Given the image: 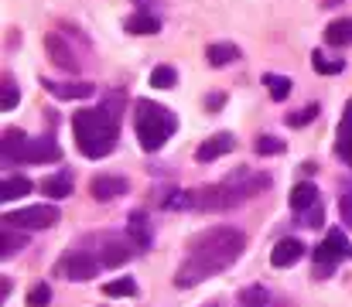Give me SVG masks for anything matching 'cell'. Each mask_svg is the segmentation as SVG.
<instances>
[{
    "label": "cell",
    "instance_id": "15",
    "mask_svg": "<svg viewBox=\"0 0 352 307\" xmlns=\"http://www.w3.org/2000/svg\"><path fill=\"white\" fill-rule=\"evenodd\" d=\"M41 82H45V89H48L52 96H58V100H86V96H93V82H72V86L48 82V79H41Z\"/></svg>",
    "mask_w": 352,
    "mask_h": 307
},
{
    "label": "cell",
    "instance_id": "34",
    "mask_svg": "<svg viewBox=\"0 0 352 307\" xmlns=\"http://www.w3.org/2000/svg\"><path fill=\"white\" fill-rule=\"evenodd\" d=\"M339 208H342V218H346V225H352V192L339 202Z\"/></svg>",
    "mask_w": 352,
    "mask_h": 307
},
{
    "label": "cell",
    "instance_id": "32",
    "mask_svg": "<svg viewBox=\"0 0 352 307\" xmlns=\"http://www.w3.org/2000/svg\"><path fill=\"white\" fill-rule=\"evenodd\" d=\"M256 154H284V144L274 137H260L256 140Z\"/></svg>",
    "mask_w": 352,
    "mask_h": 307
},
{
    "label": "cell",
    "instance_id": "33",
    "mask_svg": "<svg viewBox=\"0 0 352 307\" xmlns=\"http://www.w3.org/2000/svg\"><path fill=\"white\" fill-rule=\"evenodd\" d=\"M301 218H305L308 229H322V205H315V208H311L308 215H301ZM301 218H298V222H301Z\"/></svg>",
    "mask_w": 352,
    "mask_h": 307
},
{
    "label": "cell",
    "instance_id": "23",
    "mask_svg": "<svg viewBox=\"0 0 352 307\" xmlns=\"http://www.w3.org/2000/svg\"><path fill=\"white\" fill-rule=\"evenodd\" d=\"M161 24H157V17H151V14H133L130 21H126V31L130 34H154Z\"/></svg>",
    "mask_w": 352,
    "mask_h": 307
},
{
    "label": "cell",
    "instance_id": "2",
    "mask_svg": "<svg viewBox=\"0 0 352 307\" xmlns=\"http://www.w3.org/2000/svg\"><path fill=\"white\" fill-rule=\"evenodd\" d=\"M120 102H123V93H117L113 100H107L100 109H79L72 116V133H76V147L100 161L107 157L113 147H117L120 137Z\"/></svg>",
    "mask_w": 352,
    "mask_h": 307
},
{
    "label": "cell",
    "instance_id": "35",
    "mask_svg": "<svg viewBox=\"0 0 352 307\" xmlns=\"http://www.w3.org/2000/svg\"><path fill=\"white\" fill-rule=\"evenodd\" d=\"M223 102H226V93H209V96H206V106H209V109H216V106H223Z\"/></svg>",
    "mask_w": 352,
    "mask_h": 307
},
{
    "label": "cell",
    "instance_id": "24",
    "mask_svg": "<svg viewBox=\"0 0 352 307\" xmlns=\"http://www.w3.org/2000/svg\"><path fill=\"white\" fill-rule=\"evenodd\" d=\"M103 294H107V297H133V294H137V280H130V277L110 280V284L103 287Z\"/></svg>",
    "mask_w": 352,
    "mask_h": 307
},
{
    "label": "cell",
    "instance_id": "18",
    "mask_svg": "<svg viewBox=\"0 0 352 307\" xmlns=\"http://www.w3.org/2000/svg\"><path fill=\"white\" fill-rule=\"evenodd\" d=\"M41 192L48 195V198H69L72 195V178L62 171V174H52V178H45L41 181Z\"/></svg>",
    "mask_w": 352,
    "mask_h": 307
},
{
    "label": "cell",
    "instance_id": "8",
    "mask_svg": "<svg viewBox=\"0 0 352 307\" xmlns=\"http://www.w3.org/2000/svg\"><path fill=\"white\" fill-rule=\"evenodd\" d=\"M89 192H93L96 202H113V198L130 192V185H126V178H117V174H100V178H93Z\"/></svg>",
    "mask_w": 352,
    "mask_h": 307
},
{
    "label": "cell",
    "instance_id": "26",
    "mask_svg": "<svg viewBox=\"0 0 352 307\" xmlns=\"http://www.w3.org/2000/svg\"><path fill=\"white\" fill-rule=\"evenodd\" d=\"M311 65H315V72H322V76H339V72L346 69L339 58H325L322 52H315V55H311Z\"/></svg>",
    "mask_w": 352,
    "mask_h": 307
},
{
    "label": "cell",
    "instance_id": "21",
    "mask_svg": "<svg viewBox=\"0 0 352 307\" xmlns=\"http://www.w3.org/2000/svg\"><path fill=\"white\" fill-rule=\"evenodd\" d=\"M133 253H137V246H130V242H110V246L103 249V263H107V266H120V263H126Z\"/></svg>",
    "mask_w": 352,
    "mask_h": 307
},
{
    "label": "cell",
    "instance_id": "11",
    "mask_svg": "<svg viewBox=\"0 0 352 307\" xmlns=\"http://www.w3.org/2000/svg\"><path fill=\"white\" fill-rule=\"evenodd\" d=\"M236 147V140H233V133H216V137H209L202 147H199V161L202 164H209V161H216V157H223V154H230Z\"/></svg>",
    "mask_w": 352,
    "mask_h": 307
},
{
    "label": "cell",
    "instance_id": "6",
    "mask_svg": "<svg viewBox=\"0 0 352 307\" xmlns=\"http://www.w3.org/2000/svg\"><path fill=\"white\" fill-rule=\"evenodd\" d=\"M96 260L89 256V253H82V249H76V253H65L62 260H58V273H65L69 280H76V284H82V280H93L96 277Z\"/></svg>",
    "mask_w": 352,
    "mask_h": 307
},
{
    "label": "cell",
    "instance_id": "30",
    "mask_svg": "<svg viewBox=\"0 0 352 307\" xmlns=\"http://www.w3.org/2000/svg\"><path fill=\"white\" fill-rule=\"evenodd\" d=\"M17 249H21V236H14V232H3V236H0V256H3V260H10Z\"/></svg>",
    "mask_w": 352,
    "mask_h": 307
},
{
    "label": "cell",
    "instance_id": "20",
    "mask_svg": "<svg viewBox=\"0 0 352 307\" xmlns=\"http://www.w3.org/2000/svg\"><path fill=\"white\" fill-rule=\"evenodd\" d=\"M130 236H133V242H137L140 249L151 246V222H147L144 212H133V215H130Z\"/></svg>",
    "mask_w": 352,
    "mask_h": 307
},
{
    "label": "cell",
    "instance_id": "13",
    "mask_svg": "<svg viewBox=\"0 0 352 307\" xmlns=\"http://www.w3.org/2000/svg\"><path fill=\"white\" fill-rule=\"evenodd\" d=\"M45 45H48L52 62H58V65H62V69H69V72H76V69H79V58H72V48L62 41V34H48V38H45Z\"/></svg>",
    "mask_w": 352,
    "mask_h": 307
},
{
    "label": "cell",
    "instance_id": "1",
    "mask_svg": "<svg viewBox=\"0 0 352 307\" xmlns=\"http://www.w3.org/2000/svg\"><path fill=\"white\" fill-rule=\"evenodd\" d=\"M243 246H246V236H243L239 229H226V225L206 229L202 236L192 239V253H188V260L178 266L175 284H178V287H195V284L209 280L212 273L233 266L236 260H239V253H243Z\"/></svg>",
    "mask_w": 352,
    "mask_h": 307
},
{
    "label": "cell",
    "instance_id": "22",
    "mask_svg": "<svg viewBox=\"0 0 352 307\" xmlns=\"http://www.w3.org/2000/svg\"><path fill=\"white\" fill-rule=\"evenodd\" d=\"M151 86H154V89H171V86H178V69H175V65H157V69L151 72Z\"/></svg>",
    "mask_w": 352,
    "mask_h": 307
},
{
    "label": "cell",
    "instance_id": "27",
    "mask_svg": "<svg viewBox=\"0 0 352 307\" xmlns=\"http://www.w3.org/2000/svg\"><path fill=\"white\" fill-rule=\"evenodd\" d=\"M17 100H21V93H17V82L7 76V79H3V100H0V109H3V113H10V109L17 106Z\"/></svg>",
    "mask_w": 352,
    "mask_h": 307
},
{
    "label": "cell",
    "instance_id": "12",
    "mask_svg": "<svg viewBox=\"0 0 352 307\" xmlns=\"http://www.w3.org/2000/svg\"><path fill=\"white\" fill-rule=\"evenodd\" d=\"M315 205H318V188H315L311 181H298V185H294V192H291V208L298 212V218H301V215H308Z\"/></svg>",
    "mask_w": 352,
    "mask_h": 307
},
{
    "label": "cell",
    "instance_id": "7",
    "mask_svg": "<svg viewBox=\"0 0 352 307\" xmlns=\"http://www.w3.org/2000/svg\"><path fill=\"white\" fill-rule=\"evenodd\" d=\"M28 147H31V140L21 130H3V137H0V161L3 164H21V161H28Z\"/></svg>",
    "mask_w": 352,
    "mask_h": 307
},
{
    "label": "cell",
    "instance_id": "31",
    "mask_svg": "<svg viewBox=\"0 0 352 307\" xmlns=\"http://www.w3.org/2000/svg\"><path fill=\"white\" fill-rule=\"evenodd\" d=\"M48 301H52V291H48V284H38V287L28 294V304H31V307H45Z\"/></svg>",
    "mask_w": 352,
    "mask_h": 307
},
{
    "label": "cell",
    "instance_id": "10",
    "mask_svg": "<svg viewBox=\"0 0 352 307\" xmlns=\"http://www.w3.org/2000/svg\"><path fill=\"white\" fill-rule=\"evenodd\" d=\"M305 256V242L301 239H280L277 246H274V253H270V263L277 266V270H284V266H291V263H298Z\"/></svg>",
    "mask_w": 352,
    "mask_h": 307
},
{
    "label": "cell",
    "instance_id": "19",
    "mask_svg": "<svg viewBox=\"0 0 352 307\" xmlns=\"http://www.w3.org/2000/svg\"><path fill=\"white\" fill-rule=\"evenodd\" d=\"M28 192H31V181L21 178V174L0 181V202H14V198H21V195H28Z\"/></svg>",
    "mask_w": 352,
    "mask_h": 307
},
{
    "label": "cell",
    "instance_id": "9",
    "mask_svg": "<svg viewBox=\"0 0 352 307\" xmlns=\"http://www.w3.org/2000/svg\"><path fill=\"white\" fill-rule=\"evenodd\" d=\"M58 157H62V147H58L55 137H34L31 147H28V161L31 164H52Z\"/></svg>",
    "mask_w": 352,
    "mask_h": 307
},
{
    "label": "cell",
    "instance_id": "4",
    "mask_svg": "<svg viewBox=\"0 0 352 307\" xmlns=\"http://www.w3.org/2000/svg\"><path fill=\"white\" fill-rule=\"evenodd\" d=\"M349 256H352V246H349V239H346V232L342 229H329V236L315 249V273L318 277H329L336 270V263H342Z\"/></svg>",
    "mask_w": 352,
    "mask_h": 307
},
{
    "label": "cell",
    "instance_id": "16",
    "mask_svg": "<svg viewBox=\"0 0 352 307\" xmlns=\"http://www.w3.org/2000/svg\"><path fill=\"white\" fill-rule=\"evenodd\" d=\"M325 41H329L332 48H346V45L352 41V17L332 21V24L325 27Z\"/></svg>",
    "mask_w": 352,
    "mask_h": 307
},
{
    "label": "cell",
    "instance_id": "14",
    "mask_svg": "<svg viewBox=\"0 0 352 307\" xmlns=\"http://www.w3.org/2000/svg\"><path fill=\"white\" fill-rule=\"evenodd\" d=\"M336 150H339V157H342L346 164H352V100L346 102V113H342V123H339Z\"/></svg>",
    "mask_w": 352,
    "mask_h": 307
},
{
    "label": "cell",
    "instance_id": "25",
    "mask_svg": "<svg viewBox=\"0 0 352 307\" xmlns=\"http://www.w3.org/2000/svg\"><path fill=\"white\" fill-rule=\"evenodd\" d=\"M263 82H267V89H270V96L280 102L291 96V79L287 76H263Z\"/></svg>",
    "mask_w": 352,
    "mask_h": 307
},
{
    "label": "cell",
    "instance_id": "3",
    "mask_svg": "<svg viewBox=\"0 0 352 307\" xmlns=\"http://www.w3.org/2000/svg\"><path fill=\"white\" fill-rule=\"evenodd\" d=\"M133 130H137L140 147H144L147 154H154V150H161V147L175 137L178 116H175L171 109L157 106V102L137 100V106H133Z\"/></svg>",
    "mask_w": 352,
    "mask_h": 307
},
{
    "label": "cell",
    "instance_id": "28",
    "mask_svg": "<svg viewBox=\"0 0 352 307\" xmlns=\"http://www.w3.org/2000/svg\"><path fill=\"white\" fill-rule=\"evenodd\" d=\"M239 301H243V307H267V291L263 287H250V291L239 294Z\"/></svg>",
    "mask_w": 352,
    "mask_h": 307
},
{
    "label": "cell",
    "instance_id": "29",
    "mask_svg": "<svg viewBox=\"0 0 352 307\" xmlns=\"http://www.w3.org/2000/svg\"><path fill=\"white\" fill-rule=\"evenodd\" d=\"M315 116H318V102L305 106L301 113H291V116H287V126H305V123H311Z\"/></svg>",
    "mask_w": 352,
    "mask_h": 307
},
{
    "label": "cell",
    "instance_id": "5",
    "mask_svg": "<svg viewBox=\"0 0 352 307\" xmlns=\"http://www.w3.org/2000/svg\"><path fill=\"white\" fill-rule=\"evenodd\" d=\"M58 208L52 205H31V208H21V212H7L3 215V225L7 229H24V232H38V229H52L58 222Z\"/></svg>",
    "mask_w": 352,
    "mask_h": 307
},
{
    "label": "cell",
    "instance_id": "17",
    "mask_svg": "<svg viewBox=\"0 0 352 307\" xmlns=\"http://www.w3.org/2000/svg\"><path fill=\"white\" fill-rule=\"evenodd\" d=\"M206 55H209V65H233L236 58H239V48H236L233 41H219V45H209L206 48Z\"/></svg>",
    "mask_w": 352,
    "mask_h": 307
}]
</instances>
